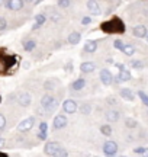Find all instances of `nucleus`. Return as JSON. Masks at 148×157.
<instances>
[{
  "label": "nucleus",
  "instance_id": "obj_1",
  "mask_svg": "<svg viewBox=\"0 0 148 157\" xmlns=\"http://www.w3.org/2000/svg\"><path fill=\"white\" fill-rule=\"evenodd\" d=\"M100 28L106 34H122L125 31V25H124V22L120 21L119 17H113V19H110L108 22L102 23Z\"/></svg>",
  "mask_w": 148,
  "mask_h": 157
},
{
  "label": "nucleus",
  "instance_id": "obj_2",
  "mask_svg": "<svg viewBox=\"0 0 148 157\" xmlns=\"http://www.w3.org/2000/svg\"><path fill=\"white\" fill-rule=\"evenodd\" d=\"M16 66V57L13 54H6L0 50V74H7L12 67Z\"/></svg>",
  "mask_w": 148,
  "mask_h": 157
},
{
  "label": "nucleus",
  "instance_id": "obj_3",
  "mask_svg": "<svg viewBox=\"0 0 148 157\" xmlns=\"http://www.w3.org/2000/svg\"><path fill=\"white\" fill-rule=\"evenodd\" d=\"M41 105H42V108H45V111H55L58 106V102L51 95H45L41 99Z\"/></svg>",
  "mask_w": 148,
  "mask_h": 157
},
{
  "label": "nucleus",
  "instance_id": "obj_4",
  "mask_svg": "<svg viewBox=\"0 0 148 157\" xmlns=\"http://www.w3.org/2000/svg\"><path fill=\"white\" fill-rule=\"evenodd\" d=\"M103 153L108 157L116 156V153H118V144H116L115 141H106V143L103 144Z\"/></svg>",
  "mask_w": 148,
  "mask_h": 157
},
{
  "label": "nucleus",
  "instance_id": "obj_5",
  "mask_svg": "<svg viewBox=\"0 0 148 157\" xmlns=\"http://www.w3.org/2000/svg\"><path fill=\"white\" fill-rule=\"evenodd\" d=\"M34 124H35V118L34 117L26 118V119H23L22 122L17 125V131H20V132H26V131H29V129L34 127Z\"/></svg>",
  "mask_w": 148,
  "mask_h": 157
},
{
  "label": "nucleus",
  "instance_id": "obj_6",
  "mask_svg": "<svg viewBox=\"0 0 148 157\" xmlns=\"http://www.w3.org/2000/svg\"><path fill=\"white\" fill-rule=\"evenodd\" d=\"M60 148H61V147H60V144H58V143H55V141H50V143H46V144H45L44 151H45L46 156L54 157V154H55Z\"/></svg>",
  "mask_w": 148,
  "mask_h": 157
},
{
  "label": "nucleus",
  "instance_id": "obj_7",
  "mask_svg": "<svg viewBox=\"0 0 148 157\" xmlns=\"http://www.w3.org/2000/svg\"><path fill=\"white\" fill-rule=\"evenodd\" d=\"M100 82H102L105 86H110V84L113 83V76H112V73H110L109 70H106V68L100 70Z\"/></svg>",
  "mask_w": 148,
  "mask_h": 157
},
{
  "label": "nucleus",
  "instance_id": "obj_8",
  "mask_svg": "<svg viewBox=\"0 0 148 157\" xmlns=\"http://www.w3.org/2000/svg\"><path fill=\"white\" fill-rule=\"evenodd\" d=\"M77 109H79V106H77V103H76L73 99H67V101H64L63 111L65 113H74Z\"/></svg>",
  "mask_w": 148,
  "mask_h": 157
},
{
  "label": "nucleus",
  "instance_id": "obj_9",
  "mask_svg": "<svg viewBox=\"0 0 148 157\" xmlns=\"http://www.w3.org/2000/svg\"><path fill=\"white\" fill-rule=\"evenodd\" d=\"M17 103L20 105V106L26 108L31 105V95L26 93V92H22V93H19L17 95Z\"/></svg>",
  "mask_w": 148,
  "mask_h": 157
},
{
  "label": "nucleus",
  "instance_id": "obj_10",
  "mask_svg": "<svg viewBox=\"0 0 148 157\" xmlns=\"http://www.w3.org/2000/svg\"><path fill=\"white\" fill-rule=\"evenodd\" d=\"M67 117L65 115H57V117L54 118V128L55 129H61V128H64L65 125H67Z\"/></svg>",
  "mask_w": 148,
  "mask_h": 157
},
{
  "label": "nucleus",
  "instance_id": "obj_11",
  "mask_svg": "<svg viewBox=\"0 0 148 157\" xmlns=\"http://www.w3.org/2000/svg\"><path fill=\"white\" fill-rule=\"evenodd\" d=\"M87 9H89V12H90L91 15H96V16H99V15L102 13L96 0H89V2H87Z\"/></svg>",
  "mask_w": 148,
  "mask_h": 157
},
{
  "label": "nucleus",
  "instance_id": "obj_12",
  "mask_svg": "<svg viewBox=\"0 0 148 157\" xmlns=\"http://www.w3.org/2000/svg\"><path fill=\"white\" fill-rule=\"evenodd\" d=\"M147 32L148 31L144 25H138V26H135V28L132 29V34H134L135 38H145V36H147Z\"/></svg>",
  "mask_w": 148,
  "mask_h": 157
},
{
  "label": "nucleus",
  "instance_id": "obj_13",
  "mask_svg": "<svg viewBox=\"0 0 148 157\" xmlns=\"http://www.w3.org/2000/svg\"><path fill=\"white\" fill-rule=\"evenodd\" d=\"M6 6L10 9V10H20L23 7V0H7Z\"/></svg>",
  "mask_w": 148,
  "mask_h": 157
},
{
  "label": "nucleus",
  "instance_id": "obj_14",
  "mask_svg": "<svg viewBox=\"0 0 148 157\" xmlns=\"http://www.w3.org/2000/svg\"><path fill=\"white\" fill-rule=\"evenodd\" d=\"M120 96L125 99V101H129V102H134L135 101V95L131 89H120Z\"/></svg>",
  "mask_w": 148,
  "mask_h": 157
},
{
  "label": "nucleus",
  "instance_id": "obj_15",
  "mask_svg": "<svg viewBox=\"0 0 148 157\" xmlns=\"http://www.w3.org/2000/svg\"><path fill=\"white\" fill-rule=\"evenodd\" d=\"M94 68H96V66H94L93 63L86 61L80 66V71H81V73H91V71H94Z\"/></svg>",
  "mask_w": 148,
  "mask_h": 157
},
{
  "label": "nucleus",
  "instance_id": "obj_16",
  "mask_svg": "<svg viewBox=\"0 0 148 157\" xmlns=\"http://www.w3.org/2000/svg\"><path fill=\"white\" fill-rule=\"evenodd\" d=\"M80 39H81V34L80 32H71V34L68 35V38H67V41H68V44H79Z\"/></svg>",
  "mask_w": 148,
  "mask_h": 157
},
{
  "label": "nucleus",
  "instance_id": "obj_17",
  "mask_svg": "<svg viewBox=\"0 0 148 157\" xmlns=\"http://www.w3.org/2000/svg\"><path fill=\"white\" fill-rule=\"evenodd\" d=\"M118 78H119V82H128V80H131L132 78L131 71H129V70H126V68L119 70V76H118Z\"/></svg>",
  "mask_w": 148,
  "mask_h": 157
},
{
  "label": "nucleus",
  "instance_id": "obj_18",
  "mask_svg": "<svg viewBox=\"0 0 148 157\" xmlns=\"http://www.w3.org/2000/svg\"><path fill=\"white\" fill-rule=\"evenodd\" d=\"M45 21H46L45 15H42V13L36 15V16H35V25H34V28H32V29H38L39 26H42V25L45 23Z\"/></svg>",
  "mask_w": 148,
  "mask_h": 157
},
{
  "label": "nucleus",
  "instance_id": "obj_19",
  "mask_svg": "<svg viewBox=\"0 0 148 157\" xmlns=\"http://www.w3.org/2000/svg\"><path fill=\"white\" fill-rule=\"evenodd\" d=\"M97 48V41H87L84 44V51L86 52H94Z\"/></svg>",
  "mask_w": 148,
  "mask_h": 157
},
{
  "label": "nucleus",
  "instance_id": "obj_20",
  "mask_svg": "<svg viewBox=\"0 0 148 157\" xmlns=\"http://www.w3.org/2000/svg\"><path fill=\"white\" fill-rule=\"evenodd\" d=\"M119 112L118 111H109L108 113H106V119H108L109 122H116L118 119H119Z\"/></svg>",
  "mask_w": 148,
  "mask_h": 157
},
{
  "label": "nucleus",
  "instance_id": "obj_21",
  "mask_svg": "<svg viewBox=\"0 0 148 157\" xmlns=\"http://www.w3.org/2000/svg\"><path fill=\"white\" fill-rule=\"evenodd\" d=\"M84 86H86V80H84V78H77V80L71 84L73 90H81Z\"/></svg>",
  "mask_w": 148,
  "mask_h": 157
},
{
  "label": "nucleus",
  "instance_id": "obj_22",
  "mask_svg": "<svg viewBox=\"0 0 148 157\" xmlns=\"http://www.w3.org/2000/svg\"><path fill=\"white\" fill-rule=\"evenodd\" d=\"M122 52H124L125 56L131 57V56H134V54H135V47H132V45L125 44V47L122 48Z\"/></svg>",
  "mask_w": 148,
  "mask_h": 157
},
{
  "label": "nucleus",
  "instance_id": "obj_23",
  "mask_svg": "<svg viewBox=\"0 0 148 157\" xmlns=\"http://www.w3.org/2000/svg\"><path fill=\"white\" fill-rule=\"evenodd\" d=\"M35 47H36V42L32 41V39H29V41H26V42L23 44V50L25 51H32Z\"/></svg>",
  "mask_w": 148,
  "mask_h": 157
},
{
  "label": "nucleus",
  "instance_id": "obj_24",
  "mask_svg": "<svg viewBox=\"0 0 148 157\" xmlns=\"http://www.w3.org/2000/svg\"><path fill=\"white\" fill-rule=\"evenodd\" d=\"M80 112L83 113V115H89V113L91 112V105H89V103L80 105Z\"/></svg>",
  "mask_w": 148,
  "mask_h": 157
},
{
  "label": "nucleus",
  "instance_id": "obj_25",
  "mask_svg": "<svg viewBox=\"0 0 148 157\" xmlns=\"http://www.w3.org/2000/svg\"><path fill=\"white\" fill-rule=\"evenodd\" d=\"M100 132L103 135H106V137H110L112 135V127L110 125H102L100 127Z\"/></svg>",
  "mask_w": 148,
  "mask_h": 157
},
{
  "label": "nucleus",
  "instance_id": "obj_26",
  "mask_svg": "<svg viewBox=\"0 0 148 157\" xmlns=\"http://www.w3.org/2000/svg\"><path fill=\"white\" fill-rule=\"evenodd\" d=\"M125 125L128 127V128H135L138 125V122L134 119V118H126L125 119Z\"/></svg>",
  "mask_w": 148,
  "mask_h": 157
},
{
  "label": "nucleus",
  "instance_id": "obj_27",
  "mask_svg": "<svg viewBox=\"0 0 148 157\" xmlns=\"http://www.w3.org/2000/svg\"><path fill=\"white\" fill-rule=\"evenodd\" d=\"M138 96H139V99L142 101L144 105L148 108V95L147 93H145V92H138Z\"/></svg>",
  "mask_w": 148,
  "mask_h": 157
},
{
  "label": "nucleus",
  "instance_id": "obj_28",
  "mask_svg": "<svg viewBox=\"0 0 148 157\" xmlns=\"http://www.w3.org/2000/svg\"><path fill=\"white\" fill-rule=\"evenodd\" d=\"M67 156H68V153H67L65 148H60V150L54 154V157H67Z\"/></svg>",
  "mask_w": 148,
  "mask_h": 157
},
{
  "label": "nucleus",
  "instance_id": "obj_29",
  "mask_svg": "<svg viewBox=\"0 0 148 157\" xmlns=\"http://www.w3.org/2000/svg\"><path fill=\"white\" fill-rule=\"evenodd\" d=\"M58 6L61 9H67L70 6V0H58Z\"/></svg>",
  "mask_w": 148,
  "mask_h": 157
},
{
  "label": "nucleus",
  "instance_id": "obj_30",
  "mask_svg": "<svg viewBox=\"0 0 148 157\" xmlns=\"http://www.w3.org/2000/svg\"><path fill=\"white\" fill-rule=\"evenodd\" d=\"M113 47L116 48V50H120V51H122V48L125 47V44H124V42H122L120 39H116V41L113 42Z\"/></svg>",
  "mask_w": 148,
  "mask_h": 157
},
{
  "label": "nucleus",
  "instance_id": "obj_31",
  "mask_svg": "<svg viewBox=\"0 0 148 157\" xmlns=\"http://www.w3.org/2000/svg\"><path fill=\"white\" fill-rule=\"evenodd\" d=\"M7 28V21L3 16H0V31H5Z\"/></svg>",
  "mask_w": 148,
  "mask_h": 157
},
{
  "label": "nucleus",
  "instance_id": "obj_32",
  "mask_svg": "<svg viewBox=\"0 0 148 157\" xmlns=\"http://www.w3.org/2000/svg\"><path fill=\"white\" fill-rule=\"evenodd\" d=\"M106 102H108V103L110 105V106H115V105L118 103V102H116V98H115V96H108V99H106Z\"/></svg>",
  "mask_w": 148,
  "mask_h": 157
},
{
  "label": "nucleus",
  "instance_id": "obj_33",
  "mask_svg": "<svg viewBox=\"0 0 148 157\" xmlns=\"http://www.w3.org/2000/svg\"><path fill=\"white\" fill-rule=\"evenodd\" d=\"M5 127H6V118L3 113H0V131L5 129Z\"/></svg>",
  "mask_w": 148,
  "mask_h": 157
},
{
  "label": "nucleus",
  "instance_id": "obj_34",
  "mask_svg": "<svg viewBox=\"0 0 148 157\" xmlns=\"http://www.w3.org/2000/svg\"><path fill=\"white\" fill-rule=\"evenodd\" d=\"M39 131L41 132H48V125H46V122L39 124Z\"/></svg>",
  "mask_w": 148,
  "mask_h": 157
},
{
  "label": "nucleus",
  "instance_id": "obj_35",
  "mask_svg": "<svg viewBox=\"0 0 148 157\" xmlns=\"http://www.w3.org/2000/svg\"><path fill=\"white\" fill-rule=\"evenodd\" d=\"M131 66L134 68H142V63H141V61H137V60H134V61L131 63Z\"/></svg>",
  "mask_w": 148,
  "mask_h": 157
},
{
  "label": "nucleus",
  "instance_id": "obj_36",
  "mask_svg": "<svg viewBox=\"0 0 148 157\" xmlns=\"http://www.w3.org/2000/svg\"><path fill=\"white\" fill-rule=\"evenodd\" d=\"M147 148H144V147H137V148H134V153L135 154H144Z\"/></svg>",
  "mask_w": 148,
  "mask_h": 157
},
{
  "label": "nucleus",
  "instance_id": "obj_37",
  "mask_svg": "<svg viewBox=\"0 0 148 157\" xmlns=\"http://www.w3.org/2000/svg\"><path fill=\"white\" fill-rule=\"evenodd\" d=\"M81 23H83V25H89V23H91V17L84 16L83 19H81Z\"/></svg>",
  "mask_w": 148,
  "mask_h": 157
},
{
  "label": "nucleus",
  "instance_id": "obj_38",
  "mask_svg": "<svg viewBox=\"0 0 148 157\" xmlns=\"http://www.w3.org/2000/svg\"><path fill=\"white\" fill-rule=\"evenodd\" d=\"M38 138H39V140H42V141H45L46 140V132H38Z\"/></svg>",
  "mask_w": 148,
  "mask_h": 157
},
{
  "label": "nucleus",
  "instance_id": "obj_39",
  "mask_svg": "<svg viewBox=\"0 0 148 157\" xmlns=\"http://www.w3.org/2000/svg\"><path fill=\"white\" fill-rule=\"evenodd\" d=\"M5 146H6V140H5V138H2V137H0V148H3Z\"/></svg>",
  "mask_w": 148,
  "mask_h": 157
},
{
  "label": "nucleus",
  "instance_id": "obj_40",
  "mask_svg": "<svg viewBox=\"0 0 148 157\" xmlns=\"http://www.w3.org/2000/svg\"><path fill=\"white\" fill-rule=\"evenodd\" d=\"M144 157H148V148L145 150V153H144Z\"/></svg>",
  "mask_w": 148,
  "mask_h": 157
},
{
  "label": "nucleus",
  "instance_id": "obj_41",
  "mask_svg": "<svg viewBox=\"0 0 148 157\" xmlns=\"http://www.w3.org/2000/svg\"><path fill=\"white\" fill-rule=\"evenodd\" d=\"M31 2H32V3H39L41 0H31Z\"/></svg>",
  "mask_w": 148,
  "mask_h": 157
},
{
  "label": "nucleus",
  "instance_id": "obj_42",
  "mask_svg": "<svg viewBox=\"0 0 148 157\" xmlns=\"http://www.w3.org/2000/svg\"><path fill=\"white\" fill-rule=\"evenodd\" d=\"M0 157H7L6 154H3V153H0Z\"/></svg>",
  "mask_w": 148,
  "mask_h": 157
},
{
  "label": "nucleus",
  "instance_id": "obj_43",
  "mask_svg": "<svg viewBox=\"0 0 148 157\" xmlns=\"http://www.w3.org/2000/svg\"><path fill=\"white\" fill-rule=\"evenodd\" d=\"M145 38H147V42H148V32H147V36H145Z\"/></svg>",
  "mask_w": 148,
  "mask_h": 157
},
{
  "label": "nucleus",
  "instance_id": "obj_44",
  "mask_svg": "<svg viewBox=\"0 0 148 157\" xmlns=\"http://www.w3.org/2000/svg\"><path fill=\"white\" fill-rule=\"evenodd\" d=\"M120 157H125V156H120Z\"/></svg>",
  "mask_w": 148,
  "mask_h": 157
},
{
  "label": "nucleus",
  "instance_id": "obj_45",
  "mask_svg": "<svg viewBox=\"0 0 148 157\" xmlns=\"http://www.w3.org/2000/svg\"><path fill=\"white\" fill-rule=\"evenodd\" d=\"M96 157H97V156H96Z\"/></svg>",
  "mask_w": 148,
  "mask_h": 157
}]
</instances>
